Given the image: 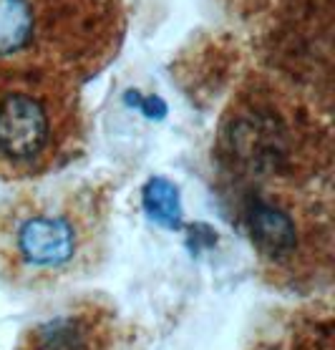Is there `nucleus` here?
<instances>
[{
  "label": "nucleus",
  "instance_id": "obj_1",
  "mask_svg": "<svg viewBox=\"0 0 335 350\" xmlns=\"http://www.w3.org/2000/svg\"><path fill=\"white\" fill-rule=\"evenodd\" d=\"M109 207L91 184L25 187L0 202V282L43 293L91 278L106 260Z\"/></svg>",
  "mask_w": 335,
  "mask_h": 350
},
{
  "label": "nucleus",
  "instance_id": "obj_2",
  "mask_svg": "<svg viewBox=\"0 0 335 350\" xmlns=\"http://www.w3.org/2000/svg\"><path fill=\"white\" fill-rule=\"evenodd\" d=\"M81 83L53 66L0 61V179L40 182L86 149Z\"/></svg>",
  "mask_w": 335,
  "mask_h": 350
},
{
  "label": "nucleus",
  "instance_id": "obj_3",
  "mask_svg": "<svg viewBox=\"0 0 335 350\" xmlns=\"http://www.w3.org/2000/svg\"><path fill=\"white\" fill-rule=\"evenodd\" d=\"M124 0H0V61L31 58L86 83L119 56Z\"/></svg>",
  "mask_w": 335,
  "mask_h": 350
},
{
  "label": "nucleus",
  "instance_id": "obj_4",
  "mask_svg": "<svg viewBox=\"0 0 335 350\" xmlns=\"http://www.w3.org/2000/svg\"><path fill=\"white\" fill-rule=\"evenodd\" d=\"M222 129L239 172L272 179V187H293L318 159V149H310L318 129L308 109L267 81H252L232 98Z\"/></svg>",
  "mask_w": 335,
  "mask_h": 350
},
{
  "label": "nucleus",
  "instance_id": "obj_5",
  "mask_svg": "<svg viewBox=\"0 0 335 350\" xmlns=\"http://www.w3.org/2000/svg\"><path fill=\"white\" fill-rule=\"evenodd\" d=\"M245 230L265 272L278 285H303L330 270V209L297 187H252Z\"/></svg>",
  "mask_w": 335,
  "mask_h": 350
},
{
  "label": "nucleus",
  "instance_id": "obj_6",
  "mask_svg": "<svg viewBox=\"0 0 335 350\" xmlns=\"http://www.w3.org/2000/svg\"><path fill=\"white\" fill-rule=\"evenodd\" d=\"M121 330L111 305L81 297L28 327L18 350H124Z\"/></svg>",
  "mask_w": 335,
  "mask_h": 350
},
{
  "label": "nucleus",
  "instance_id": "obj_7",
  "mask_svg": "<svg viewBox=\"0 0 335 350\" xmlns=\"http://www.w3.org/2000/svg\"><path fill=\"white\" fill-rule=\"evenodd\" d=\"M144 202H146V209L159 222H176V217H179V197H176V189L169 182H164V179L149 182V187L144 191Z\"/></svg>",
  "mask_w": 335,
  "mask_h": 350
}]
</instances>
